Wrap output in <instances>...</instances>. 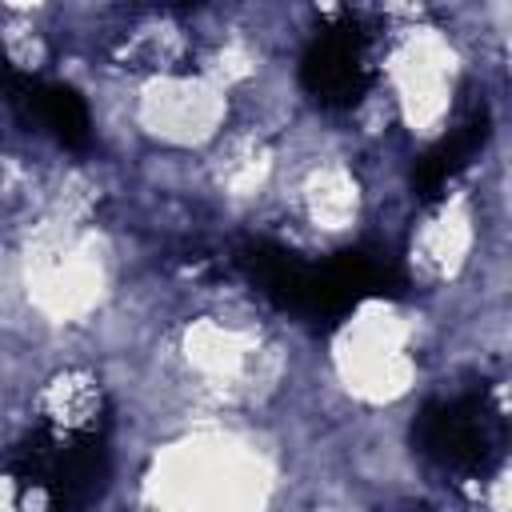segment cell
I'll return each instance as SVG.
<instances>
[{"label":"cell","instance_id":"6da1fadb","mask_svg":"<svg viewBox=\"0 0 512 512\" xmlns=\"http://www.w3.org/2000/svg\"><path fill=\"white\" fill-rule=\"evenodd\" d=\"M424 448L448 464V468H460V472H476V468H488V460L500 452V428H496V416L484 400L468 396V400H452V404H440L424 416Z\"/></svg>","mask_w":512,"mask_h":512},{"label":"cell","instance_id":"7a4b0ae2","mask_svg":"<svg viewBox=\"0 0 512 512\" xmlns=\"http://www.w3.org/2000/svg\"><path fill=\"white\" fill-rule=\"evenodd\" d=\"M304 84L324 104H352L364 88V48L352 32L324 36L304 60Z\"/></svg>","mask_w":512,"mask_h":512},{"label":"cell","instance_id":"3957f363","mask_svg":"<svg viewBox=\"0 0 512 512\" xmlns=\"http://www.w3.org/2000/svg\"><path fill=\"white\" fill-rule=\"evenodd\" d=\"M36 108H40V120L48 128H56L60 140H84L88 116H84L80 100L68 88H40L36 92Z\"/></svg>","mask_w":512,"mask_h":512}]
</instances>
